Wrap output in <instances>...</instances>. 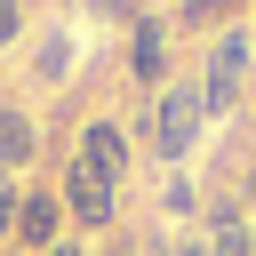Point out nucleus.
<instances>
[{
    "instance_id": "obj_5",
    "label": "nucleus",
    "mask_w": 256,
    "mask_h": 256,
    "mask_svg": "<svg viewBox=\"0 0 256 256\" xmlns=\"http://www.w3.org/2000/svg\"><path fill=\"white\" fill-rule=\"evenodd\" d=\"M128 80L136 88H168V24H152V16H136L128 24Z\"/></svg>"
},
{
    "instance_id": "obj_6",
    "label": "nucleus",
    "mask_w": 256,
    "mask_h": 256,
    "mask_svg": "<svg viewBox=\"0 0 256 256\" xmlns=\"http://www.w3.org/2000/svg\"><path fill=\"white\" fill-rule=\"evenodd\" d=\"M32 152H40V128H32V112H24V104H0V176H8V168H24Z\"/></svg>"
},
{
    "instance_id": "obj_11",
    "label": "nucleus",
    "mask_w": 256,
    "mask_h": 256,
    "mask_svg": "<svg viewBox=\"0 0 256 256\" xmlns=\"http://www.w3.org/2000/svg\"><path fill=\"white\" fill-rule=\"evenodd\" d=\"M136 256H176V248H168L160 232H136Z\"/></svg>"
},
{
    "instance_id": "obj_3",
    "label": "nucleus",
    "mask_w": 256,
    "mask_h": 256,
    "mask_svg": "<svg viewBox=\"0 0 256 256\" xmlns=\"http://www.w3.org/2000/svg\"><path fill=\"white\" fill-rule=\"evenodd\" d=\"M200 128H208V104H200V80L184 72V80H168V88L152 96V152L168 160V176H184Z\"/></svg>"
},
{
    "instance_id": "obj_9",
    "label": "nucleus",
    "mask_w": 256,
    "mask_h": 256,
    "mask_svg": "<svg viewBox=\"0 0 256 256\" xmlns=\"http://www.w3.org/2000/svg\"><path fill=\"white\" fill-rule=\"evenodd\" d=\"M56 72H72V40H48L40 48V80H56Z\"/></svg>"
},
{
    "instance_id": "obj_12",
    "label": "nucleus",
    "mask_w": 256,
    "mask_h": 256,
    "mask_svg": "<svg viewBox=\"0 0 256 256\" xmlns=\"http://www.w3.org/2000/svg\"><path fill=\"white\" fill-rule=\"evenodd\" d=\"M216 8H232V0H184V24L192 16H216Z\"/></svg>"
},
{
    "instance_id": "obj_13",
    "label": "nucleus",
    "mask_w": 256,
    "mask_h": 256,
    "mask_svg": "<svg viewBox=\"0 0 256 256\" xmlns=\"http://www.w3.org/2000/svg\"><path fill=\"white\" fill-rule=\"evenodd\" d=\"M88 8H96V16H128V0H88Z\"/></svg>"
},
{
    "instance_id": "obj_14",
    "label": "nucleus",
    "mask_w": 256,
    "mask_h": 256,
    "mask_svg": "<svg viewBox=\"0 0 256 256\" xmlns=\"http://www.w3.org/2000/svg\"><path fill=\"white\" fill-rule=\"evenodd\" d=\"M176 256H208V240H176Z\"/></svg>"
},
{
    "instance_id": "obj_10",
    "label": "nucleus",
    "mask_w": 256,
    "mask_h": 256,
    "mask_svg": "<svg viewBox=\"0 0 256 256\" xmlns=\"http://www.w3.org/2000/svg\"><path fill=\"white\" fill-rule=\"evenodd\" d=\"M24 40V0H0V48Z\"/></svg>"
},
{
    "instance_id": "obj_15",
    "label": "nucleus",
    "mask_w": 256,
    "mask_h": 256,
    "mask_svg": "<svg viewBox=\"0 0 256 256\" xmlns=\"http://www.w3.org/2000/svg\"><path fill=\"white\" fill-rule=\"evenodd\" d=\"M248 136H256V96H248Z\"/></svg>"
},
{
    "instance_id": "obj_7",
    "label": "nucleus",
    "mask_w": 256,
    "mask_h": 256,
    "mask_svg": "<svg viewBox=\"0 0 256 256\" xmlns=\"http://www.w3.org/2000/svg\"><path fill=\"white\" fill-rule=\"evenodd\" d=\"M208 256H256V224H248L240 208H224V216L208 224Z\"/></svg>"
},
{
    "instance_id": "obj_1",
    "label": "nucleus",
    "mask_w": 256,
    "mask_h": 256,
    "mask_svg": "<svg viewBox=\"0 0 256 256\" xmlns=\"http://www.w3.org/2000/svg\"><path fill=\"white\" fill-rule=\"evenodd\" d=\"M120 176H128V128L120 120H88L80 144L64 152V216L72 232H112L120 216Z\"/></svg>"
},
{
    "instance_id": "obj_8",
    "label": "nucleus",
    "mask_w": 256,
    "mask_h": 256,
    "mask_svg": "<svg viewBox=\"0 0 256 256\" xmlns=\"http://www.w3.org/2000/svg\"><path fill=\"white\" fill-rule=\"evenodd\" d=\"M16 208H24V192H16V184H8V176H0V248H8V240H16Z\"/></svg>"
},
{
    "instance_id": "obj_4",
    "label": "nucleus",
    "mask_w": 256,
    "mask_h": 256,
    "mask_svg": "<svg viewBox=\"0 0 256 256\" xmlns=\"http://www.w3.org/2000/svg\"><path fill=\"white\" fill-rule=\"evenodd\" d=\"M64 192L56 184H32L24 192V208H16V240H8V256H48L56 240H64Z\"/></svg>"
},
{
    "instance_id": "obj_2",
    "label": "nucleus",
    "mask_w": 256,
    "mask_h": 256,
    "mask_svg": "<svg viewBox=\"0 0 256 256\" xmlns=\"http://www.w3.org/2000/svg\"><path fill=\"white\" fill-rule=\"evenodd\" d=\"M248 64H256V24H224V32L208 40V64H200V104H208V120L248 112Z\"/></svg>"
}]
</instances>
